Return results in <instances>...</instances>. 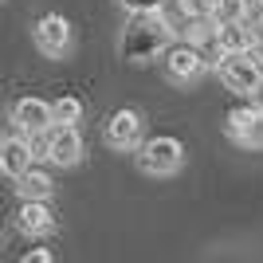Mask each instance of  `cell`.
Returning <instances> with one entry per match:
<instances>
[{
	"label": "cell",
	"mask_w": 263,
	"mask_h": 263,
	"mask_svg": "<svg viewBox=\"0 0 263 263\" xmlns=\"http://www.w3.org/2000/svg\"><path fill=\"white\" fill-rule=\"evenodd\" d=\"M169 40H173V32H169V24L157 12H130V20L122 28V40H118V55L126 63L142 67V63L161 59Z\"/></svg>",
	"instance_id": "6da1fadb"
},
{
	"label": "cell",
	"mask_w": 263,
	"mask_h": 263,
	"mask_svg": "<svg viewBox=\"0 0 263 263\" xmlns=\"http://www.w3.org/2000/svg\"><path fill=\"white\" fill-rule=\"evenodd\" d=\"M32 149H35V157H47L59 169H71V165L83 161V134H79V126L51 122L44 134L32 138Z\"/></svg>",
	"instance_id": "7a4b0ae2"
},
{
	"label": "cell",
	"mask_w": 263,
	"mask_h": 263,
	"mask_svg": "<svg viewBox=\"0 0 263 263\" xmlns=\"http://www.w3.org/2000/svg\"><path fill=\"white\" fill-rule=\"evenodd\" d=\"M134 161L145 177H173L181 165H185V145L169 138V134H157V138H142L138 149H134Z\"/></svg>",
	"instance_id": "3957f363"
},
{
	"label": "cell",
	"mask_w": 263,
	"mask_h": 263,
	"mask_svg": "<svg viewBox=\"0 0 263 263\" xmlns=\"http://www.w3.org/2000/svg\"><path fill=\"white\" fill-rule=\"evenodd\" d=\"M212 67H216V75H220L224 87L236 90V95H248V99H252V90L263 83V63L255 59V51H224Z\"/></svg>",
	"instance_id": "277c9868"
},
{
	"label": "cell",
	"mask_w": 263,
	"mask_h": 263,
	"mask_svg": "<svg viewBox=\"0 0 263 263\" xmlns=\"http://www.w3.org/2000/svg\"><path fill=\"white\" fill-rule=\"evenodd\" d=\"M161 63H165V75L173 79V83H181V87L200 83L212 67L209 59H204V51H200L197 44H189V40H169V47L161 51Z\"/></svg>",
	"instance_id": "5b68a950"
},
{
	"label": "cell",
	"mask_w": 263,
	"mask_h": 263,
	"mask_svg": "<svg viewBox=\"0 0 263 263\" xmlns=\"http://www.w3.org/2000/svg\"><path fill=\"white\" fill-rule=\"evenodd\" d=\"M32 40H35V47H40V55H47V59H67V55H71V47H75V28H71V20H67V16L47 12V16H40V20H35Z\"/></svg>",
	"instance_id": "8992f818"
},
{
	"label": "cell",
	"mask_w": 263,
	"mask_h": 263,
	"mask_svg": "<svg viewBox=\"0 0 263 263\" xmlns=\"http://www.w3.org/2000/svg\"><path fill=\"white\" fill-rule=\"evenodd\" d=\"M102 138H106L110 149H118V154H134L138 149V142L145 138V118H142V110H114L106 118V130H102Z\"/></svg>",
	"instance_id": "52a82bcc"
},
{
	"label": "cell",
	"mask_w": 263,
	"mask_h": 263,
	"mask_svg": "<svg viewBox=\"0 0 263 263\" xmlns=\"http://www.w3.org/2000/svg\"><path fill=\"white\" fill-rule=\"evenodd\" d=\"M224 134H228L236 145H243V149H263V110L255 106V102H252V106L228 110Z\"/></svg>",
	"instance_id": "ba28073f"
},
{
	"label": "cell",
	"mask_w": 263,
	"mask_h": 263,
	"mask_svg": "<svg viewBox=\"0 0 263 263\" xmlns=\"http://www.w3.org/2000/svg\"><path fill=\"white\" fill-rule=\"evenodd\" d=\"M8 118H12V126H16V134H28V138H35V134H44L47 126H51V102H44V99H16L12 102V110H8Z\"/></svg>",
	"instance_id": "9c48e42d"
},
{
	"label": "cell",
	"mask_w": 263,
	"mask_h": 263,
	"mask_svg": "<svg viewBox=\"0 0 263 263\" xmlns=\"http://www.w3.org/2000/svg\"><path fill=\"white\" fill-rule=\"evenodd\" d=\"M28 165H35V149H32V138L28 134H16V138H4L0 145V173L8 177H20Z\"/></svg>",
	"instance_id": "30bf717a"
},
{
	"label": "cell",
	"mask_w": 263,
	"mask_h": 263,
	"mask_svg": "<svg viewBox=\"0 0 263 263\" xmlns=\"http://www.w3.org/2000/svg\"><path fill=\"white\" fill-rule=\"evenodd\" d=\"M255 44V24L248 20H216V47L220 51H252Z\"/></svg>",
	"instance_id": "8fae6325"
},
{
	"label": "cell",
	"mask_w": 263,
	"mask_h": 263,
	"mask_svg": "<svg viewBox=\"0 0 263 263\" xmlns=\"http://www.w3.org/2000/svg\"><path fill=\"white\" fill-rule=\"evenodd\" d=\"M16 224H20L24 236H47V232H55V216L47 209V200H24L20 212H16Z\"/></svg>",
	"instance_id": "7c38bea8"
},
{
	"label": "cell",
	"mask_w": 263,
	"mask_h": 263,
	"mask_svg": "<svg viewBox=\"0 0 263 263\" xmlns=\"http://www.w3.org/2000/svg\"><path fill=\"white\" fill-rule=\"evenodd\" d=\"M16 181V193H20V200H51L55 193V181L44 173V169H35V165H28L20 177H12Z\"/></svg>",
	"instance_id": "4fadbf2b"
},
{
	"label": "cell",
	"mask_w": 263,
	"mask_h": 263,
	"mask_svg": "<svg viewBox=\"0 0 263 263\" xmlns=\"http://www.w3.org/2000/svg\"><path fill=\"white\" fill-rule=\"evenodd\" d=\"M83 99H75V95H59V99L51 102V118L55 122H67V126H75V122H83Z\"/></svg>",
	"instance_id": "5bb4252c"
},
{
	"label": "cell",
	"mask_w": 263,
	"mask_h": 263,
	"mask_svg": "<svg viewBox=\"0 0 263 263\" xmlns=\"http://www.w3.org/2000/svg\"><path fill=\"white\" fill-rule=\"evenodd\" d=\"M252 8V0H212V20H248Z\"/></svg>",
	"instance_id": "9a60e30c"
},
{
	"label": "cell",
	"mask_w": 263,
	"mask_h": 263,
	"mask_svg": "<svg viewBox=\"0 0 263 263\" xmlns=\"http://www.w3.org/2000/svg\"><path fill=\"white\" fill-rule=\"evenodd\" d=\"M165 0H122V8L126 12H157Z\"/></svg>",
	"instance_id": "2e32d148"
},
{
	"label": "cell",
	"mask_w": 263,
	"mask_h": 263,
	"mask_svg": "<svg viewBox=\"0 0 263 263\" xmlns=\"http://www.w3.org/2000/svg\"><path fill=\"white\" fill-rule=\"evenodd\" d=\"M24 263H51V252H47V248H35V252L24 255Z\"/></svg>",
	"instance_id": "e0dca14e"
},
{
	"label": "cell",
	"mask_w": 263,
	"mask_h": 263,
	"mask_svg": "<svg viewBox=\"0 0 263 263\" xmlns=\"http://www.w3.org/2000/svg\"><path fill=\"white\" fill-rule=\"evenodd\" d=\"M252 102H255V106H259V110H263V83H259V87H255V90H252Z\"/></svg>",
	"instance_id": "ac0fdd59"
},
{
	"label": "cell",
	"mask_w": 263,
	"mask_h": 263,
	"mask_svg": "<svg viewBox=\"0 0 263 263\" xmlns=\"http://www.w3.org/2000/svg\"><path fill=\"white\" fill-rule=\"evenodd\" d=\"M0 145H4V138H0Z\"/></svg>",
	"instance_id": "d6986e66"
}]
</instances>
